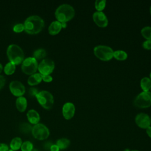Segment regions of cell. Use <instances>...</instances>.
Returning a JSON list of instances; mask_svg holds the SVG:
<instances>
[{
	"label": "cell",
	"mask_w": 151,
	"mask_h": 151,
	"mask_svg": "<svg viewBox=\"0 0 151 151\" xmlns=\"http://www.w3.org/2000/svg\"><path fill=\"white\" fill-rule=\"evenodd\" d=\"M150 14H151V6H150Z\"/></svg>",
	"instance_id": "ab89813d"
},
{
	"label": "cell",
	"mask_w": 151,
	"mask_h": 151,
	"mask_svg": "<svg viewBox=\"0 0 151 151\" xmlns=\"http://www.w3.org/2000/svg\"><path fill=\"white\" fill-rule=\"evenodd\" d=\"M2 68H3V67H2V64H0V73L2 71Z\"/></svg>",
	"instance_id": "8d00e7d4"
},
{
	"label": "cell",
	"mask_w": 151,
	"mask_h": 151,
	"mask_svg": "<svg viewBox=\"0 0 151 151\" xmlns=\"http://www.w3.org/2000/svg\"><path fill=\"white\" fill-rule=\"evenodd\" d=\"M135 122L139 127L146 129L149 127L151 124L149 116L143 113H141L136 115L135 117Z\"/></svg>",
	"instance_id": "8fae6325"
},
{
	"label": "cell",
	"mask_w": 151,
	"mask_h": 151,
	"mask_svg": "<svg viewBox=\"0 0 151 151\" xmlns=\"http://www.w3.org/2000/svg\"><path fill=\"white\" fill-rule=\"evenodd\" d=\"M134 104L138 108H147L151 106V92L142 91L136 97Z\"/></svg>",
	"instance_id": "52a82bcc"
},
{
	"label": "cell",
	"mask_w": 151,
	"mask_h": 151,
	"mask_svg": "<svg viewBox=\"0 0 151 151\" xmlns=\"http://www.w3.org/2000/svg\"><path fill=\"white\" fill-rule=\"evenodd\" d=\"M56 145L58 146L60 150H64L70 146V141L67 138H61L57 141Z\"/></svg>",
	"instance_id": "ffe728a7"
},
{
	"label": "cell",
	"mask_w": 151,
	"mask_h": 151,
	"mask_svg": "<svg viewBox=\"0 0 151 151\" xmlns=\"http://www.w3.org/2000/svg\"><path fill=\"white\" fill-rule=\"evenodd\" d=\"M146 133L151 138V126H149L146 129Z\"/></svg>",
	"instance_id": "e575fe53"
},
{
	"label": "cell",
	"mask_w": 151,
	"mask_h": 151,
	"mask_svg": "<svg viewBox=\"0 0 151 151\" xmlns=\"http://www.w3.org/2000/svg\"><path fill=\"white\" fill-rule=\"evenodd\" d=\"M47 55L46 51L43 48H40L35 50L33 53V57L37 60H40L44 58Z\"/></svg>",
	"instance_id": "7402d4cb"
},
{
	"label": "cell",
	"mask_w": 151,
	"mask_h": 151,
	"mask_svg": "<svg viewBox=\"0 0 151 151\" xmlns=\"http://www.w3.org/2000/svg\"><path fill=\"white\" fill-rule=\"evenodd\" d=\"M36 98L40 104L45 109H50L54 104V98L51 93L43 90L39 91Z\"/></svg>",
	"instance_id": "5b68a950"
},
{
	"label": "cell",
	"mask_w": 151,
	"mask_h": 151,
	"mask_svg": "<svg viewBox=\"0 0 151 151\" xmlns=\"http://www.w3.org/2000/svg\"><path fill=\"white\" fill-rule=\"evenodd\" d=\"M16 106L19 111H24L27 106V99L23 96L19 97L16 100Z\"/></svg>",
	"instance_id": "2e32d148"
},
{
	"label": "cell",
	"mask_w": 151,
	"mask_h": 151,
	"mask_svg": "<svg viewBox=\"0 0 151 151\" xmlns=\"http://www.w3.org/2000/svg\"><path fill=\"white\" fill-rule=\"evenodd\" d=\"M130 151H139V150H130Z\"/></svg>",
	"instance_id": "b9f144b4"
},
{
	"label": "cell",
	"mask_w": 151,
	"mask_h": 151,
	"mask_svg": "<svg viewBox=\"0 0 151 151\" xmlns=\"http://www.w3.org/2000/svg\"><path fill=\"white\" fill-rule=\"evenodd\" d=\"M42 80L45 82H51L52 80V77L50 75H42Z\"/></svg>",
	"instance_id": "4dcf8cb0"
},
{
	"label": "cell",
	"mask_w": 151,
	"mask_h": 151,
	"mask_svg": "<svg viewBox=\"0 0 151 151\" xmlns=\"http://www.w3.org/2000/svg\"><path fill=\"white\" fill-rule=\"evenodd\" d=\"M141 34L146 40H151V27L147 26L143 28L141 30Z\"/></svg>",
	"instance_id": "cb8c5ba5"
},
{
	"label": "cell",
	"mask_w": 151,
	"mask_h": 151,
	"mask_svg": "<svg viewBox=\"0 0 151 151\" xmlns=\"http://www.w3.org/2000/svg\"><path fill=\"white\" fill-rule=\"evenodd\" d=\"M32 151H38V150H37V149H33Z\"/></svg>",
	"instance_id": "f35d334b"
},
{
	"label": "cell",
	"mask_w": 151,
	"mask_h": 151,
	"mask_svg": "<svg viewBox=\"0 0 151 151\" xmlns=\"http://www.w3.org/2000/svg\"><path fill=\"white\" fill-rule=\"evenodd\" d=\"M15 70V65L9 62L7 63L4 67V72L6 75L12 74Z\"/></svg>",
	"instance_id": "603a6c76"
},
{
	"label": "cell",
	"mask_w": 151,
	"mask_h": 151,
	"mask_svg": "<svg viewBox=\"0 0 151 151\" xmlns=\"http://www.w3.org/2000/svg\"><path fill=\"white\" fill-rule=\"evenodd\" d=\"M38 67V65L37 60L34 57H28L22 61L21 69L25 74L32 75L37 71Z\"/></svg>",
	"instance_id": "ba28073f"
},
{
	"label": "cell",
	"mask_w": 151,
	"mask_h": 151,
	"mask_svg": "<svg viewBox=\"0 0 151 151\" xmlns=\"http://www.w3.org/2000/svg\"><path fill=\"white\" fill-rule=\"evenodd\" d=\"M113 57L117 60L123 61L127 58V54L123 50H117L114 51Z\"/></svg>",
	"instance_id": "44dd1931"
},
{
	"label": "cell",
	"mask_w": 151,
	"mask_h": 151,
	"mask_svg": "<svg viewBox=\"0 0 151 151\" xmlns=\"http://www.w3.org/2000/svg\"><path fill=\"white\" fill-rule=\"evenodd\" d=\"M143 47L146 50H151V40H146L143 43Z\"/></svg>",
	"instance_id": "f546056e"
},
{
	"label": "cell",
	"mask_w": 151,
	"mask_h": 151,
	"mask_svg": "<svg viewBox=\"0 0 151 151\" xmlns=\"http://www.w3.org/2000/svg\"><path fill=\"white\" fill-rule=\"evenodd\" d=\"M32 127L29 125L27 123H24L22 126H21V129L24 131V132H29L32 130Z\"/></svg>",
	"instance_id": "f1b7e54d"
},
{
	"label": "cell",
	"mask_w": 151,
	"mask_h": 151,
	"mask_svg": "<svg viewBox=\"0 0 151 151\" xmlns=\"http://www.w3.org/2000/svg\"><path fill=\"white\" fill-rule=\"evenodd\" d=\"M22 144V139L19 137H15L12 139L10 143V148L11 150L17 151L21 149Z\"/></svg>",
	"instance_id": "ac0fdd59"
},
{
	"label": "cell",
	"mask_w": 151,
	"mask_h": 151,
	"mask_svg": "<svg viewBox=\"0 0 151 151\" xmlns=\"http://www.w3.org/2000/svg\"><path fill=\"white\" fill-rule=\"evenodd\" d=\"M55 64L54 61L49 58L42 60L38 67L40 73L42 75H50L54 70Z\"/></svg>",
	"instance_id": "9c48e42d"
},
{
	"label": "cell",
	"mask_w": 151,
	"mask_h": 151,
	"mask_svg": "<svg viewBox=\"0 0 151 151\" xmlns=\"http://www.w3.org/2000/svg\"><path fill=\"white\" fill-rule=\"evenodd\" d=\"M5 82V78L3 76L0 75V90L4 87Z\"/></svg>",
	"instance_id": "d6a6232c"
},
{
	"label": "cell",
	"mask_w": 151,
	"mask_h": 151,
	"mask_svg": "<svg viewBox=\"0 0 151 151\" xmlns=\"http://www.w3.org/2000/svg\"><path fill=\"white\" fill-rule=\"evenodd\" d=\"M24 30V25L23 24L19 23L15 24L13 27V31L15 32H21Z\"/></svg>",
	"instance_id": "4316f807"
},
{
	"label": "cell",
	"mask_w": 151,
	"mask_h": 151,
	"mask_svg": "<svg viewBox=\"0 0 151 151\" xmlns=\"http://www.w3.org/2000/svg\"><path fill=\"white\" fill-rule=\"evenodd\" d=\"M150 121H151V117H150Z\"/></svg>",
	"instance_id": "ee69618b"
},
{
	"label": "cell",
	"mask_w": 151,
	"mask_h": 151,
	"mask_svg": "<svg viewBox=\"0 0 151 151\" xmlns=\"http://www.w3.org/2000/svg\"><path fill=\"white\" fill-rule=\"evenodd\" d=\"M113 50L106 45H97L94 48V54L97 58L102 61H109L113 57Z\"/></svg>",
	"instance_id": "277c9868"
},
{
	"label": "cell",
	"mask_w": 151,
	"mask_h": 151,
	"mask_svg": "<svg viewBox=\"0 0 151 151\" xmlns=\"http://www.w3.org/2000/svg\"><path fill=\"white\" fill-rule=\"evenodd\" d=\"M93 19L97 25L100 27H106L108 25L106 15L102 11H96L93 15Z\"/></svg>",
	"instance_id": "7c38bea8"
},
{
	"label": "cell",
	"mask_w": 151,
	"mask_h": 151,
	"mask_svg": "<svg viewBox=\"0 0 151 151\" xmlns=\"http://www.w3.org/2000/svg\"><path fill=\"white\" fill-rule=\"evenodd\" d=\"M63 115L67 120H70L73 117L75 113V106L73 103L67 102L63 107Z\"/></svg>",
	"instance_id": "4fadbf2b"
},
{
	"label": "cell",
	"mask_w": 151,
	"mask_h": 151,
	"mask_svg": "<svg viewBox=\"0 0 151 151\" xmlns=\"http://www.w3.org/2000/svg\"><path fill=\"white\" fill-rule=\"evenodd\" d=\"M27 116L28 121L31 124H38L40 120V117L38 113L34 109L29 110L27 112Z\"/></svg>",
	"instance_id": "5bb4252c"
},
{
	"label": "cell",
	"mask_w": 151,
	"mask_h": 151,
	"mask_svg": "<svg viewBox=\"0 0 151 151\" xmlns=\"http://www.w3.org/2000/svg\"><path fill=\"white\" fill-rule=\"evenodd\" d=\"M31 133L34 137L39 140L46 139L50 135V131L48 127L41 123L35 124L32 128Z\"/></svg>",
	"instance_id": "8992f818"
},
{
	"label": "cell",
	"mask_w": 151,
	"mask_h": 151,
	"mask_svg": "<svg viewBox=\"0 0 151 151\" xmlns=\"http://www.w3.org/2000/svg\"><path fill=\"white\" fill-rule=\"evenodd\" d=\"M124 151H130L129 149H125Z\"/></svg>",
	"instance_id": "74e56055"
},
{
	"label": "cell",
	"mask_w": 151,
	"mask_h": 151,
	"mask_svg": "<svg viewBox=\"0 0 151 151\" xmlns=\"http://www.w3.org/2000/svg\"><path fill=\"white\" fill-rule=\"evenodd\" d=\"M9 150V147L6 144L0 143V151H8Z\"/></svg>",
	"instance_id": "1f68e13d"
},
{
	"label": "cell",
	"mask_w": 151,
	"mask_h": 151,
	"mask_svg": "<svg viewBox=\"0 0 151 151\" xmlns=\"http://www.w3.org/2000/svg\"><path fill=\"white\" fill-rule=\"evenodd\" d=\"M6 54L10 62L15 65H18L24 61V54L23 50L16 44L9 45L7 48Z\"/></svg>",
	"instance_id": "3957f363"
},
{
	"label": "cell",
	"mask_w": 151,
	"mask_h": 151,
	"mask_svg": "<svg viewBox=\"0 0 151 151\" xmlns=\"http://www.w3.org/2000/svg\"><path fill=\"white\" fill-rule=\"evenodd\" d=\"M9 90L13 95L18 97L22 96L25 91L24 86L20 81L17 80H14L10 83Z\"/></svg>",
	"instance_id": "30bf717a"
},
{
	"label": "cell",
	"mask_w": 151,
	"mask_h": 151,
	"mask_svg": "<svg viewBox=\"0 0 151 151\" xmlns=\"http://www.w3.org/2000/svg\"><path fill=\"white\" fill-rule=\"evenodd\" d=\"M50 151H59L60 149L58 147V146L55 144V145H52L50 148Z\"/></svg>",
	"instance_id": "836d02e7"
},
{
	"label": "cell",
	"mask_w": 151,
	"mask_h": 151,
	"mask_svg": "<svg viewBox=\"0 0 151 151\" xmlns=\"http://www.w3.org/2000/svg\"><path fill=\"white\" fill-rule=\"evenodd\" d=\"M8 151H14V150H11V149H9Z\"/></svg>",
	"instance_id": "7bdbcfd3"
},
{
	"label": "cell",
	"mask_w": 151,
	"mask_h": 151,
	"mask_svg": "<svg viewBox=\"0 0 151 151\" xmlns=\"http://www.w3.org/2000/svg\"><path fill=\"white\" fill-rule=\"evenodd\" d=\"M21 149V151H32L34 149L33 144L29 141H25L22 143Z\"/></svg>",
	"instance_id": "d4e9b609"
},
{
	"label": "cell",
	"mask_w": 151,
	"mask_h": 151,
	"mask_svg": "<svg viewBox=\"0 0 151 151\" xmlns=\"http://www.w3.org/2000/svg\"><path fill=\"white\" fill-rule=\"evenodd\" d=\"M62 29L61 23L58 21H53L48 27V32L51 35H56L58 34Z\"/></svg>",
	"instance_id": "9a60e30c"
},
{
	"label": "cell",
	"mask_w": 151,
	"mask_h": 151,
	"mask_svg": "<svg viewBox=\"0 0 151 151\" xmlns=\"http://www.w3.org/2000/svg\"><path fill=\"white\" fill-rule=\"evenodd\" d=\"M28 93H29V94L30 96H32V97H34V96H37V94L39 93L38 90L37 88H34V87H32V88H30L29 91H28Z\"/></svg>",
	"instance_id": "83f0119b"
},
{
	"label": "cell",
	"mask_w": 151,
	"mask_h": 151,
	"mask_svg": "<svg viewBox=\"0 0 151 151\" xmlns=\"http://www.w3.org/2000/svg\"><path fill=\"white\" fill-rule=\"evenodd\" d=\"M140 86L143 91H149L151 88V80L149 77H143L140 81Z\"/></svg>",
	"instance_id": "d6986e66"
},
{
	"label": "cell",
	"mask_w": 151,
	"mask_h": 151,
	"mask_svg": "<svg viewBox=\"0 0 151 151\" xmlns=\"http://www.w3.org/2000/svg\"><path fill=\"white\" fill-rule=\"evenodd\" d=\"M24 31L29 34L39 33L44 26V20L38 15H32L26 19L24 24Z\"/></svg>",
	"instance_id": "6da1fadb"
},
{
	"label": "cell",
	"mask_w": 151,
	"mask_h": 151,
	"mask_svg": "<svg viewBox=\"0 0 151 151\" xmlns=\"http://www.w3.org/2000/svg\"><path fill=\"white\" fill-rule=\"evenodd\" d=\"M42 81V74L40 73H34L31 75L28 78V83L30 86L38 84Z\"/></svg>",
	"instance_id": "e0dca14e"
},
{
	"label": "cell",
	"mask_w": 151,
	"mask_h": 151,
	"mask_svg": "<svg viewBox=\"0 0 151 151\" xmlns=\"http://www.w3.org/2000/svg\"><path fill=\"white\" fill-rule=\"evenodd\" d=\"M75 15L74 9L69 4L60 5L55 12V16L60 22H66L70 21Z\"/></svg>",
	"instance_id": "7a4b0ae2"
},
{
	"label": "cell",
	"mask_w": 151,
	"mask_h": 151,
	"mask_svg": "<svg viewBox=\"0 0 151 151\" xmlns=\"http://www.w3.org/2000/svg\"><path fill=\"white\" fill-rule=\"evenodd\" d=\"M106 4L105 0H97L95 2V8L97 11H102L106 6Z\"/></svg>",
	"instance_id": "484cf974"
},
{
	"label": "cell",
	"mask_w": 151,
	"mask_h": 151,
	"mask_svg": "<svg viewBox=\"0 0 151 151\" xmlns=\"http://www.w3.org/2000/svg\"><path fill=\"white\" fill-rule=\"evenodd\" d=\"M150 90H151V88H150Z\"/></svg>",
	"instance_id": "f6af8a7d"
},
{
	"label": "cell",
	"mask_w": 151,
	"mask_h": 151,
	"mask_svg": "<svg viewBox=\"0 0 151 151\" xmlns=\"http://www.w3.org/2000/svg\"><path fill=\"white\" fill-rule=\"evenodd\" d=\"M61 26H62V28H65L67 27V24H66V22H62V23H61Z\"/></svg>",
	"instance_id": "d590c367"
},
{
	"label": "cell",
	"mask_w": 151,
	"mask_h": 151,
	"mask_svg": "<svg viewBox=\"0 0 151 151\" xmlns=\"http://www.w3.org/2000/svg\"><path fill=\"white\" fill-rule=\"evenodd\" d=\"M150 79L151 80V72H150Z\"/></svg>",
	"instance_id": "60d3db41"
}]
</instances>
